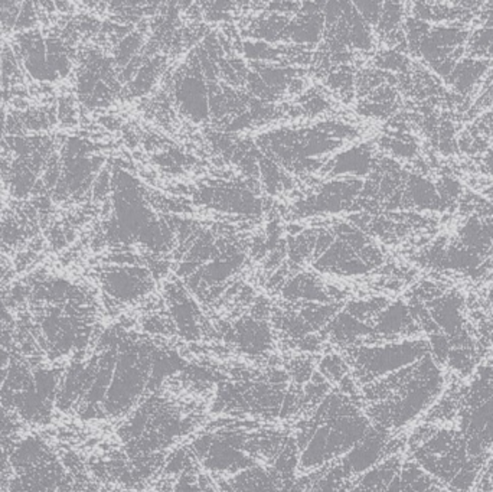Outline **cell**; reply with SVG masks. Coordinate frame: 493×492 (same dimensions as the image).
Returning <instances> with one entry per match:
<instances>
[{
    "label": "cell",
    "mask_w": 493,
    "mask_h": 492,
    "mask_svg": "<svg viewBox=\"0 0 493 492\" xmlns=\"http://www.w3.org/2000/svg\"><path fill=\"white\" fill-rule=\"evenodd\" d=\"M458 429L470 458H489L493 448V367H479L466 386L459 384Z\"/></svg>",
    "instance_id": "3"
},
{
    "label": "cell",
    "mask_w": 493,
    "mask_h": 492,
    "mask_svg": "<svg viewBox=\"0 0 493 492\" xmlns=\"http://www.w3.org/2000/svg\"><path fill=\"white\" fill-rule=\"evenodd\" d=\"M317 367H319L317 373L321 374L329 384L339 386L345 378L351 376V369L348 366V362L343 359L342 354H336V352H332V354L324 357L319 361V364H317Z\"/></svg>",
    "instance_id": "11"
},
{
    "label": "cell",
    "mask_w": 493,
    "mask_h": 492,
    "mask_svg": "<svg viewBox=\"0 0 493 492\" xmlns=\"http://www.w3.org/2000/svg\"><path fill=\"white\" fill-rule=\"evenodd\" d=\"M196 308L185 297H178L172 304V315L177 323L178 331L187 340H198L201 337V323H199Z\"/></svg>",
    "instance_id": "10"
},
{
    "label": "cell",
    "mask_w": 493,
    "mask_h": 492,
    "mask_svg": "<svg viewBox=\"0 0 493 492\" xmlns=\"http://www.w3.org/2000/svg\"><path fill=\"white\" fill-rule=\"evenodd\" d=\"M155 354L146 344H130L115 357L112 380L101 403L108 416L120 417L143 400L146 390L155 388Z\"/></svg>",
    "instance_id": "4"
},
{
    "label": "cell",
    "mask_w": 493,
    "mask_h": 492,
    "mask_svg": "<svg viewBox=\"0 0 493 492\" xmlns=\"http://www.w3.org/2000/svg\"><path fill=\"white\" fill-rule=\"evenodd\" d=\"M407 458L446 492H470L488 458H470L458 427L423 424L407 438Z\"/></svg>",
    "instance_id": "2"
},
{
    "label": "cell",
    "mask_w": 493,
    "mask_h": 492,
    "mask_svg": "<svg viewBox=\"0 0 493 492\" xmlns=\"http://www.w3.org/2000/svg\"><path fill=\"white\" fill-rule=\"evenodd\" d=\"M430 352L429 341L407 340L384 344H362L345 348L343 359L358 387L413 366Z\"/></svg>",
    "instance_id": "5"
},
{
    "label": "cell",
    "mask_w": 493,
    "mask_h": 492,
    "mask_svg": "<svg viewBox=\"0 0 493 492\" xmlns=\"http://www.w3.org/2000/svg\"><path fill=\"white\" fill-rule=\"evenodd\" d=\"M180 105L182 109L196 120L205 119L206 116V98L205 90L201 81L196 78H187L180 86L179 93Z\"/></svg>",
    "instance_id": "9"
},
{
    "label": "cell",
    "mask_w": 493,
    "mask_h": 492,
    "mask_svg": "<svg viewBox=\"0 0 493 492\" xmlns=\"http://www.w3.org/2000/svg\"><path fill=\"white\" fill-rule=\"evenodd\" d=\"M487 340H490L493 342V312H492V323H490L489 330H488Z\"/></svg>",
    "instance_id": "14"
},
{
    "label": "cell",
    "mask_w": 493,
    "mask_h": 492,
    "mask_svg": "<svg viewBox=\"0 0 493 492\" xmlns=\"http://www.w3.org/2000/svg\"><path fill=\"white\" fill-rule=\"evenodd\" d=\"M312 481L309 475L296 478L278 468L257 465L233 477L216 479V489L218 492H307Z\"/></svg>",
    "instance_id": "6"
},
{
    "label": "cell",
    "mask_w": 493,
    "mask_h": 492,
    "mask_svg": "<svg viewBox=\"0 0 493 492\" xmlns=\"http://www.w3.org/2000/svg\"><path fill=\"white\" fill-rule=\"evenodd\" d=\"M231 340L244 354L263 355L273 348L270 328L257 319L249 318L238 323Z\"/></svg>",
    "instance_id": "8"
},
{
    "label": "cell",
    "mask_w": 493,
    "mask_h": 492,
    "mask_svg": "<svg viewBox=\"0 0 493 492\" xmlns=\"http://www.w3.org/2000/svg\"><path fill=\"white\" fill-rule=\"evenodd\" d=\"M475 492H493V453L483 465L479 477L475 482Z\"/></svg>",
    "instance_id": "13"
},
{
    "label": "cell",
    "mask_w": 493,
    "mask_h": 492,
    "mask_svg": "<svg viewBox=\"0 0 493 492\" xmlns=\"http://www.w3.org/2000/svg\"><path fill=\"white\" fill-rule=\"evenodd\" d=\"M105 292L117 301L130 302L151 290V280L143 270L120 269L103 278Z\"/></svg>",
    "instance_id": "7"
},
{
    "label": "cell",
    "mask_w": 493,
    "mask_h": 492,
    "mask_svg": "<svg viewBox=\"0 0 493 492\" xmlns=\"http://www.w3.org/2000/svg\"><path fill=\"white\" fill-rule=\"evenodd\" d=\"M446 390L443 369L432 354L413 366L360 388L365 416L372 426L396 434L425 416Z\"/></svg>",
    "instance_id": "1"
},
{
    "label": "cell",
    "mask_w": 493,
    "mask_h": 492,
    "mask_svg": "<svg viewBox=\"0 0 493 492\" xmlns=\"http://www.w3.org/2000/svg\"><path fill=\"white\" fill-rule=\"evenodd\" d=\"M411 196L415 199V203L417 205L430 206L436 203V191L433 188L429 182H425V179H415L413 184L410 185Z\"/></svg>",
    "instance_id": "12"
}]
</instances>
